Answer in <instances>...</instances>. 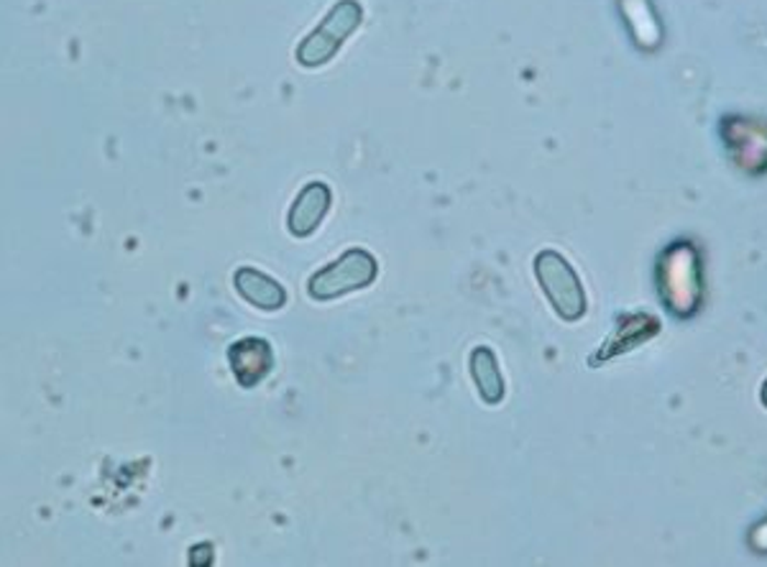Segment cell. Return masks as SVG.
Instances as JSON below:
<instances>
[{"instance_id": "cell-5", "label": "cell", "mask_w": 767, "mask_h": 567, "mask_svg": "<svg viewBox=\"0 0 767 567\" xmlns=\"http://www.w3.org/2000/svg\"><path fill=\"white\" fill-rule=\"evenodd\" d=\"M228 363L238 384L244 388H253L274 368V351H271L267 340L244 338L228 348Z\"/></svg>"}, {"instance_id": "cell-8", "label": "cell", "mask_w": 767, "mask_h": 567, "mask_svg": "<svg viewBox=\"0 0 767 567\" xmlns=\"http://www.w3.org/2000/svg\"><path fill=\"white\" fill-rule=\"evenodd\" d=\"M471 376H474L478 394L486 404H499L505 399V378H501L497 355L489 348H476L471 353Z\"/></svg>"}, {"instance_id": "cell-3", "label": "cell", "mask_w": 767, "mask_h": 567, "mask_svg": "<svg viewBox=\"0 0 767 567\" xmlns=\"http://www.w3.org/2000/svg\"><path fill=\"white\" fill-rule=\"evenodd\" d=\"M534 274L545 290L550 305L563 320H578L586 313V292L568 261L557 251H542L534 259Z\"/></svg>"}, {"instance_id": "cell-4", "label": "cell", "mask_w": 767, "mask_h": 567, "mask_svg": "<svg viewBox=\"0 0 767 567\" xmlns=\"http://www.w3.org/2000/svg\"><path fill=\"white\" fill-rule=\"evenodd\" d=\"M663 299L676 315H693L701 299L699 261L688 246H678L663 261Z\"/></svg>"}, {"instance_id": "cell-7", "label": "cell", "mask_w": 767, "mask_h": 567, "mask_svg": "<svg viewBox=\"0 0 767 567\" xmlns=\"http://www.w3.org/2000/svg\"><path fill=\"white\" fill-rule=\"evenodd\" d=\"M236 290L241 292V297H246L259 309H282L286 302V294L282 290V284L269 279L261 271H256L251 267H244L236 271L234 276Z\"/></svg>"}, {"instance_id": "cell-6", "label": "cell", "mask_w": 767, "mask_h": 567, "mask_svg": "<svg viewBox=\"0 0 767 567\" xmlns=\"http://www.w3.org/2000/svg\"><path fill=\"white\" fill-rule=\"evenodd\" d=\"M332 202V192L325 182H309L305 190L297 194L294 205L286 215V225L290 233L297 238H307L317 230V225L323 223V217L328 215Z\"/></svg>"}, {"instance_id": "cell-1", "label": "cell", "mask_w": 767, "mask_h": 567, "mask_svg": "<svg viewBox=\"0 0 767 567\" xmlns=\"http://www.w3.org/2000/svg\"><path fill=\"white\" fill-rule=\"evenodd\" d=\"M363 11L356 0H340L338 5L330 8L313 34L300 44L297 61L302 67H323L336 57L340 46L356 29L361 26Z\"/></svg>"}, {"instance_id": "cell-9", "label": "cell", "mask_w": 767, "mask_h": 567, "mask_svg": "<svg viewBox=\"0 0 767 567\" xmlns=\"http://www.w3.org/2000/svg\"><path fill=\"white\" fill-rule=\"evenodd\" d=\"M763 404L767 407V381H765V386H763Z\"/></svg>"}, {"instance_id": "cell-2", "label": "cell", "mask_w": 767, "mask_h": 567, "mask_svg": "<svg viewBox=\"0 0 767 567\" xmlns=\"http://www.w3.org/2000/svg\"><path fill=\"white\" fill-rule=\"evenodd\" d=\"M376 274L379 263L374 256L363 251V248H351V251H346L338 261H332L330 267L317 271V274L309 279L307 292L309 297L317 302H328L340 297V294L366 290L376 279Z\"/></svg>"}]
</instances>
